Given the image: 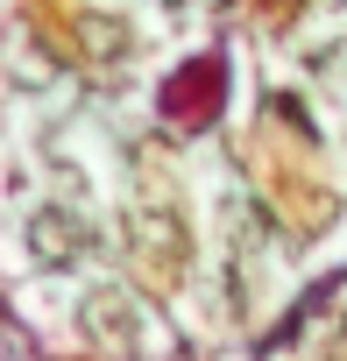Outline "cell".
<instances>
[{
	"instance_id": "cell-2",
	"label": "cell",
	"mask_w": 347,
	"mask_h": 361,
	"mask_svg": "<svg viewBox=\"0 0 347 361\" xmlns=\"http://www.w3.org/2000/svg\"><path fill=\"white\" fill-rule=\"evenodd\" d=\"M78 326H85L92 340H106L114 354H135V340H142L135 298H128L121 283H99V290H85V305H78Z\"/></svg>"
},
{
	"instance_id": "cell-1",
	"label": "cell",
	"mask_w": 347,
	"mask_h": 361,
	"mask_svg": "<svg viewBox=\"0 0 347 361\" xmlns=\"http://www.w3.org/2000/svg\"><path fill=\"white\" fill-rule=\"evenodd\" d=\"M22 241H29V262H36V269H71V262L92 248V227H85L71 206H36L29 227H22Z\"/></svg>"
},
{
	"instance_id": "cell-3",
	"label": "cell",
	"mask_w": 347,
	"mask_h": 361,
	"mask_svg": "<svg viewBox=\"0 0 347 361\" xmlns=\"http://www.w3.org/2000/svg\"><path fill=\"white\" fill-rule=\"evenodd\" d=\"M78 29H85V43H92V50H106V57H121V50H128V29H121L114 15H85Z\"/></svg>"
},
{
	"instance_id": "cell-4",
	"label": "cell",
	"mask_w": 347,
	"mask_h": 361,
	"mask_svg": "<svg viewBox=\"0 0 347 361\" xmlns=\"http://www.w3.org/2000/svg\"><path fill=\"white\" fill-rule=\"evenodd\" d=\"M163 8H192V0H163Z\"/></svg>"
}]
</instances>
